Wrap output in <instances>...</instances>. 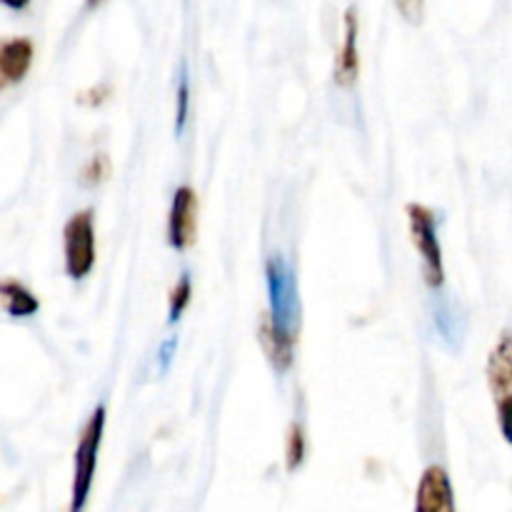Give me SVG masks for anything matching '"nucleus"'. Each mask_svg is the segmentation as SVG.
Wrapping results in <instances>:
<instances>
[{"label": "nucleus", "mask_w": 512, "mask_h": 512, "mask_svg": "<svg viewBox=\"0 0 512 512\" xmlns=\"http://www.w3.org/2000/svg\"><path fill=\"white\" fill-rule=\"evenodd\" d=\"M268 293H270V315L268 323L288 343H295L298 333V283L295 273L283 255H273L268 260Z\"/></svg>", "instance_id": "nucleus-1"}, {"label": "nucleus", "mask_w": 512, "mask_h": 512, "mask_svg": "<svg viewBox=\"0 0 512 512\" xmlns=\"http://www.w3.org/2000/svg\"><path fill=\"white\" fill-rule=\"evenodd\" d=\"M105 430V408L98 405L90 420L85 423L83 433H80L78 448H75V473H73V490H70V508L68 512H83L85 503L90 498V488H93L95 465H98L100 440H103Z\"/></svg>", "instance_id": "nucleus-2"}, {"label": "nucleus", "mask_w": 512, "mask_h": 512, "mask_svg": "<svg viewBox=\"0 0 512 512\" xmlns=\"http://www.w3.org/2000/svg\"><path fill=\"white\" fill-rule=\"evenodd\" d=\"M65 273L73 280L88 278L95 265V220L93 210H80L63 230Z\"/></svg>", "instance_id": "nucleus-3"}, {"label": "nucleus", "mask_w": 512, "mask_h": 512, "mask_svg": "<svg viewBox=\"0 0 512 512\" xmlns=\"http://www.w3.org/2000/svg\"><path fill=\"white\" fill-rule=\"evenodd\" d=\"M410 218V233H413V243L418 248L420 258H423V275L425 283L430 288H440L445 280L443 268V250H440L438 233H435V218L425 205L410 203L408 208Z\"/></svg>", "instance_id": "nucleus-4"}, {"label": "nucleus", "mask_w": 512, "mask_h": 512, "mask_svg": "<svg viewBox=\"0 0 512 512\" xmlns=\"http://www.w3.org/2000/svg\"><path fill=\"white\" fill-rule=\"evenodd\" d=\"M198 235V198L193 188L183 185L175 190L173 205L168 215V243L170 248L185 250L195 243Z\"/></svg>", "instance_id": "nucleus-5"}, {"label": "nucleus", "mask_w": 512, "mask_h": 512, "mask_svg": "<svg viewBox=\"0 0 512 512\" xmlns=\"http://www.w3.org/2000/svg\"><path fill=\"white\" fill-rule=\"evenodd\" d=\"M415 512H458L455 510V493L448 473L440 465H433L423 473L415 495Z\"/></svg>", "instance_id": "nucleus-6"}, {"label": "nucleus", "mask_w": 512, "mask_h": 512, "mask_svg": "<svg viewBox=\"0 0 512 512\" xmlns=\"http://www.w3.org/2000/svg\"><path fill=\"white\" fill-rule=\"evenodd\" d=\"M358 10L350 5L345 10V38H343V50L338 55V63H335V78L343 88L358 80Z\"/></svg>", "instance_id": "nucleus-7"}, {"label": "nucleus", "mask_w": 512, "mask_h": 512, "mask_svg": "<svg viewBox=\"0 0 512 512\" xmlns=\"http://www.w3.org/2000/svg\"><path fill=\"white\" fill-rule=\"evenodd\" d=\"M488 380L490 390L498 398L512 395V333L500 335L498 345L488 358Z\"/></svg>", "instance_id": "nucleus-8"}, {"label": "nucleus", "mask_w": 512, "mask_h": 512, "mask_svg": "<svg viewBox=\"0 0 512 512\" xmlns=\"http://www.w3.org/2000/svg\"><path fill=\"white\" fill-rule=\"evenodd\" d=\"M33 63V43L30 38H13L0 45V78L5 83H20Z\"/></svg>", "instance_id": "nucleus-9"}, {"label": "nucleus", "mask_w": 512, "mask_h": 512, "mask_svg": "<svg viewBox=\"0 0 512 512\" xmlns=\"http://www.w3.org/2000/svg\"><path fill=\"white\" fill-rule=\"evenodd\" d=\"M0 300H3L5 313L13 318H30L40 308L38 298L18 280H0Z\"/></svg>", "instance_id": "nucleus-10"}, {"label": "nucleus", "mask_w": 512, "mask_h": 512, "mask_svg": "<svg viewBox=\"0 0 512 512\" xmlns=\"http://www.w3.org/2000/svg\"><path fill=\"white\" fill-rule=\"evenodd\" d=\"M260 338H263V348L268 350V358L273 363V368L278 373H285L293 363V343L283 340L280 335H275V330L270 328L268 318H263V325H260Z\"/></svg>", "instance_id": "nucleus-11"}, {"label": "nucleus", "mask_w": 512, "mask_h": 512, "mask_svg": "<svg viewBox=\"0 0 512 512\" xmlns=\"http://www.w3.org/2000/svg\"><path fill=\"white\" fill-rule=\"evenodd\" d=\"M178 105H175V133L183 135L185 123H188L190 113V78H188V65L180 63V78H178Z\"/></svg>", "instance_id": "nucleus-12"}, {"label": "nucleus", "mask_w": 512, "mask_h": 512, "mask_svg": "<svg viewBox=\"0 0 512 512\" xmlns=\"http://www.w3.org/2000/svg\"><path fill=\"white\" fill-rule=\"evenodd\" d=\"M190 295H193V283H190V275L183 273L180 280L175 283V288L170 290V310H168V323H178L180 315L185 313L190 303Z\"/></svg>", "instance_id": "nucleus-13"}, {"label": "nucleus", "mask_w": 512, "mask_h": 512, "mask_svg": "<svg viewBox=\"0 0 512 512\" xmlns=\"http://www.w3.org/2000/svg\"><path fill=\"white\" fill-rule=\"evenodd\" d=\"M285 458H288V470H298L303 465L305 458V438H303V428L298 423L290 425L288 433V448H285Z\"/></svg>", "instance_id": "nucleus-14"}, {"label": "nucleus", "mask_w": 512, "mask_h": 512, "mask_svg": "<svg viewBox=\"0 0 512 512\" xmlns=\"http://www.w3.org/2000/svg\"><path fill=\"white\" fill-rule=\"evenodd\" d=\"M435 318H438V328L445 340H450V343H453V340H460V335H463V320L455 315V308H450V305H440Z\"/></svg>", "instance_id": "nucleus-15"}, {"label": "nucleus", "mask_w": 512, "mask_h": 512, "mask_svg": "<svg viewBox=\"0 0 512 512\" xmlns=\"http://www.w3.org/2000/svg\"><path fill=\"white\" fill-rule=\"evenodd\" d=\"M108 158L105 155H98V158L88 160V165H85L83 170V180L85 185H93V183H100V180H105V175H108Z\"/></svg>", "instance_id": "nucleus-16"}, {"label": "nucleus", "mask_w": 512, "mask_h": 512, "mask_svg": "<svg viewBox=\"0 0 512 512\" xmlns=\"http://www.w3.org/2000/svg\"><path fill=\"white\" fill-rule=\"evenodd\" d=\"M498 423H500V433H503V438L512 445V395H505V398H500Z\"/></svg>", "instance_id": "nucleus-17"}, {"label": "nucleus", "mask_w": 512, "mask_h": 512, "mask_svg": "<svg viewBox=\"0 0 512 512\" xmlns=\"http://www.w3.org/2000/svg\"><path fill=\"white\" fill-rule=\"evenodd\" d=\"M175 350H178V340L175 338H168L160 345V368H163V373L170 368V363H173Z\"/></svg>", "instance_id": "nucleus-18"}, {"label": "nucleus", "mask_w": 512, "mask_h": 512, "mask_svg": "<svg viewBox=\"0 0 512 512\" xmlns=\"http://www.w3.org/2000/svg\"><path fill=\"white\" fill-rule=\"evenodd\" d=\"M3 85H5V80H3V78H0V90H3Z\"/></svg>", "instance_id": "nucleus-19"}]
</instances>
